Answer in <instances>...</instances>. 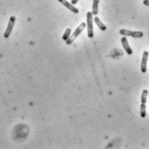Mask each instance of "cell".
<instances>
[{
	"label": "cell",
	"mask_w": 149,
	"mask_h": 149,
	"mask_svg": "<svg viewBox=\"0 0 149 149\" xmlns=\"http://www.w3.org/2000/svg\"><path fill=\"white\" fill-rule=\"evenodd\" d=\"M121 42H122V45H123V47L125 52H126L129 55H131V54H133V50L131 49V47H130V46H129V41H128L127 37H126V36H123V37L122 38V40H121Z\"/></svg>",
	"instance_id": "cell-6"
},
{
	"label": "cell",
	"mask_w": 149,
	"mask_h": 149,
	"mask_svg": "<svg viewBox=\"0 0 149 149\" xmlns=\"http://www.w3.org/2000/svg\"><path fill=\"white\" fill-rule=\"evenodd\" d=\"M143 4L149 7V0H143Z\"/></svg>",
	"instance_id": "cell-13"
},
{
	"label": "cell",
	"mask_w": 149,
	"mask_h": 149,
	"mask_svg": "<svg viewBox=\"0 0 149 149\" xmlns=\"http://www.w3.org/2000/svg\"><path fill=\"white\" fill-rule=\"evenodd\" d=\"M148 52L145 51L142 55V65H141V70L143 73L147 72V65H148Z\"/></svg>",
	"instance_id": "cell-5"
},
{
	"label": "cell",
	"mask_w": 149,
	"mask_h": 149,
	"mask_svg": "<svg viewBox=\"0 0 149 149\" xmlns=\"http://www.w3.org/2000/svg\"><path fill=\"white\" fill-rule=\"evenodd\" d=\"M98 4H99V0H93V3H92V15L97 16L98 13Z\"/></svg>",
	"instance_id": "cell-9"
},
{
	"label": "cell",
	"mask_w": 149,
	"mask_h": 149,
	"mask_svg": "<svg viewBox=\"0 0 149 149\" xmlns=\"http://www.w3.org/2000/svg\"><path fill=\"white\" fill-rule=\"evenodd\" d=\"M15 22H16V17L13 16H10V18H9V22H8V25H7V28H6L4 33H3V37H4V38H8V37L10 35Z\"/></svg>",
	"instance_id": "cell-4"
},
{
	"label": "cell",
	"mask_w": 149,
	"mask_h": 149,
	"mask_svg": "<svg viewBox=\"0 0 149 149\" xmlns=\"http://www.w3.org/2000/svg\"><path fill=\"white\" fill-rule=\"evenodd\" d=\"M148 98H149V92H148Z\"/></svg>",
	"instance_id": "cell-15"
},
{
	"label": "cell",
	"mask_w": 149,
	"mask_h": 149,
	"mask_svg": "<svg viewBox=\"0 0 149 149\" xmlns=\"http://www.w3.org/2000/svg\"><path fill=\"white\" fill-rule=\"evenodd\" d=\"M148 54H149V53H148ZM148 57H149V56H148Z\"/></svg>",
	"instance_id": "cell-16"
},
{
	"label": "cell",
	"mask_w": 149,
	"mask_h": 149,
	"mask_svg": "<svg viewBox=\"0 0 149 149\" xmlns=\"http://www.w3.org/2000/svg\"><path fill=\"white\" fill-rule=\"evenodd\" d=\"M87 20V35L89 38H93L94 31H93V15L91 12H87L86 14Z\"/></svg>",
	"instance_id": "cell-2"
},
{
	"label": "cell",
	"mask_w": 149,
	"mask_h": 149,
	"mask_svg": "<svg viewBox=\"0 0 149 149\" xmlns=\"http://www.w3.org/2000/svg\"><path fill=\"white\" fill-rule=\"evenodd\" d=\"M119 33L122 35H124V36H131V37H134V38H142L144 35L143 32H142V31H132V30L124 29V28L121 29L119 31Z\"/></svg>",
	"instance_id": "cell-3"
},
{
	"label": "cell",
	"mask_w": 149,
	"mask_h": 149,
	"mask_svg": "<svg viewBox=\"0 0 149 149\" xmlns=\"http://www.w3.org/2000/svg\"><path fill=\"white\" fill-rule=\"evenodd\" d=\"M140 112H141V116L142 118H145L147 116V112H146V104H142L141 107H140Z\"/></svg>",
	"instance_id": "cell-11"
},
{
	"label": "cell",
	"mask_w": 149,
	"mask_h": 149,
	"mask_svg": "<svg viewBox=\"0 0 149 149\" xmlns=\"http://www.w3.org/2000/svg\"><path fill=\"white\" fill-rule=\"evenodd\" d=\"M94 22H96V24L98 25V27L102 30V31H105L106 30V26L103 23V22L100 20V18H98V16H95L94 17Z\"/></svg>",
	"instance_id": "cell-8"
},
{
	"label": "cell",
	"mask_w": 149,
	"mask_h": 149,
	"mask_svg": "<svg viewBox=\"0 0 149 149\" xmlns=\"http://www.w3.org/2000/svg\"><path fill=\"white\" fill-rule=\"evenodd\" d=\"M85 27H86V24H85V22H82V23L75 29V31L73 32V34H72V35H70L69 38L66 41V43L67 45L72 44V43L78 38V36L82 33V31L85 28Z\"/></svg>",
	"instance_id": "cell-1"
},
{
	"label": "cell",
	"mask_w": 149,
	"mask_h": 149,
	"mask_svg": "<svg viewBox=\"0 0 149 149\" xmlns=\"http://www.w3.org/2000/svg\"><path fill=\"white\" fill-rule=\"evenodd\" d=\"M78 1H79V0H71V3L74 5L75 3H78Z\"/></svg>",
	"instance_id": "cell-14"
},
{
	"label": "cell",
	"mask_w": 149,
	"mask_h": 149,
	"mask_svg": "<svg viewBox=\"0 0 149 149\" xmlns=\"http://www.w3.org/2000/svg\"><path fill=\"white\" fill-rule=\"evenodd\" d=\"M70 34H71V28H68L66 29V31H65V33H64V35H63V36H62V39L66 41L69 38Z\"/></svg>",
	"instance_id": "cell-12"
},
{
	"label": "cell",
	"mask_w": 149,
	"mask_h": 149,
	"mask_svg": "<svg viewBox=\"0 0 149 149\" xmlns=\"http://www.w3.org/2000/svg\"><path fill=\"white\" fill-rule=\"evenodd\" d=\"M148 90H143L142 94V98H141L142 104H146L147 100H148Z\"/></svg>",
	"instance_id": "cell-10"
},
{
	"label": "cell",
	"mask_w": 149,
	"mask_h": 149,
	"mask_svg": "<svg viewBox=\"0 0 149 149\" xmlns=\"http://www.w3.org/2000/svg\"><path fill=\"white\" fill-rule=\"evenodd\" d=\"M58 1H59L60 3H62L65 7H66L68 9H70L72 12H73V13H75V14H78V13L79 12V9L76 8V7H74V5L72 4L71 3H69L68 1H66V0H58Z\"/></svg>",
	"instance_id": "cell-7"
}]
</instances>
